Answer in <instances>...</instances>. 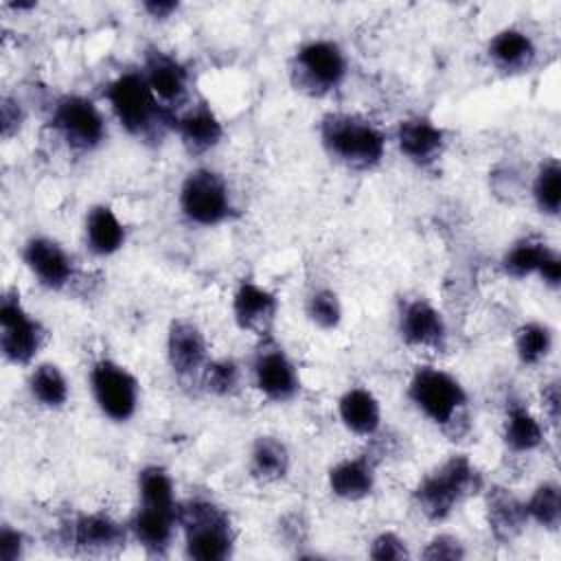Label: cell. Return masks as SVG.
Wrapping results in <instances>:
<instances>
[{"mask_svg": "<svg viewBox=\"0 0 561 561\" xmlns=\"http://www.w3.org/2000/svg\"><path fill=\"white\" fill-rule=\"evenodd\" d=\"M368 557L377 559V561H401V559L410 557V550H408V543L403 537H399L392 530H383L370 541Z\"/></svg>", "mask_w": 561, "mask_h": 561, "instance_id": "8d00e7d4", "label": "cell"}, {"mask_svg": "<svg viewBox=\"0 0 561 561\" xmlns=\"http://www.w3.org/2000/svg\"><path fill=\"white\" fill-rule=\"evenodd\" d=\"M129 526L105 513H79L64 526V541L83 554L105 557L125 548Z\"/></svg>", "mask_w": 561, "mask_h": 561, "instance_id": "7c38bea8", "label": "cell"}, {"mask_svg": "<svg viewBox=\"0 0 561 561\" xmlns=\"http://www.w3.org/2000/svg\"><path fill=\"white\" fill-rule=\"evenodd\" d=\"M28 394L46 410H61L70 399V383L64 370L53 362H42L28 373Z\"/></svg>", "mask_w": 561, "mask_h": 561, "instance_id": "f1b7e54d", "label": "cell"}, {"mask_svg": "<svg viewBox=\"0 0 561 561\" xmlns=\"http://www.w3.org/2000/svg\"><path fill=\"white\" fill-rule=\"evenodd\" d=\"M90 392L99 412L112 423L134 419L140 403V381L123 364L112 357H101L90 368Z\"/></svg>", "mask_w": 561, "mask_h": 561, "instance_id": "9c48e42d", "label": "cell"}, {"mask_svg": "<svg viewBox=\"0 0 561 561\" xmlns=\"http://www.w3.org/2000/svg\"><path fill=\"white\" fill-rule=\"evenodd\" d=\"M173 131L184 149L193 156H202L215 149L224 140V123L206 101H193L175 114Z\"/></svg>", "mask_w": 561, "mask_h": 561, "instance_id": "44dd1931", "label": "cell"}, {"mask_svg": "<svg viewBox=\"0 0 561 561\" xmlns=\"http://www.w3.org/2000/svg\"><path fill=\"white\" fill-rule=\"evenodd\" d=\"M421 557L430 559V561H460L467 557V550H465V543L460 541V537L440 533V535H434L425 543Z\"/></svg>", "mask_w": 561, "mask_h": 561, "instance_id": "d590c367", "label": "cell"}, {"mask_svg": "<svg viewBox=\"0 0 561 561\" xmlns=\"http://www.w3.org/2000/svg\"><path fill=\"white\" fill-rule=\"evenodd\" d=\"M208 359V340L199 324L188 318L171 320L167 329V362L173 375L182 381H195Z\"/></svg>", "mask_w": 561, "mask_h": 561, "instance_id": "5bb4252c", "label": "cell"}, {"mask_svg": "<svg viewBox=\"0 0 561 561\" xmlns=\"http://www.w3.org/2000/svg\"><path fill=\"white\" fill-rule=\"evenodd\" d=\"M140 72L162 107L178 114L182 107L188 105L191 75L175 55L156 46L147 48Z\"/></svg>", "mask_w": 561, "mask_h": 561, "instance_id": "4fadbf2b", "label": "cell"}, {"mask_svg": "<svg viewBox=\"0 0 561 561\" xmlns=\"http://www.w3.org/2000/svg\"><path fill=\"white\" fill-rule=\"evenodd\" d=\"M484 504H486L489 530L500 543H511L524 533L528 524L526 504L511 489L489 486L484 495Z\"/></svg>", "mask_w": 561, "mask_h": 561, "instance_id": "7402d4cb", "label": "cell"}, {"mask_svg": "<svg viewBox=\"0 0 561 561\" xmlns=\"http://www.w3.org/2000/svg\"><path fill=\"white\" fill-rule=\"evenodd\" d=\"M7 7L22 11V9H35V2H7Z\"/></svg>", "mask_w": 561, "mask_h": 561, "instance_id": "b9f144b4", "label": "cell"}, {"mask_svg": "<svg viewBox=\"0 0 561 561\" xmlns=\"http://www.w3.org/2000/svg\"><path fill=\"white\" fill-rule=\"evenodd\" d=\"M482 489L484 476L478 465L465 454H454L423 476L412 491V502L427 522H443Z\"/></svg>", "mask_w": 561, "mask_h": 561, "instance_id": "3957f363", "label": "cell"}, {"mask_svg": "<svg viewBox=\"0 0 561 561\" xmlns=\"http://www.w3.org/2000/svg\"><path fill=\"white\" fill-rule=\"evenodd\" d=\"M254 388L272 403H287L300 394V373L287 351L272 337H261L252 364Z\"/></svg>", "mask_w": 561, "mask_h": 561, "instance_id": "8fae6325", "label": "cell"}, {"mask_svg": "<svg viewBox=\"0 0 561 561\" xmlns=\"http://www.w3.org/2000/svg\"><path fill=\"white\" fill-rule=\"evenodd\" d=\"M241 379H243V370L232 357L208 359L199 377L204 390L215 397H232L234 392H239Z\"/></svg>", "mask_w": 561, "mask_h": 561, "instance_id": "836d02e7", "label": "cell"}, {"mask_svg": "<svg viewBox=\"0 0 561 561\" xmlns=\"http://www.w3.org/2000/svg\"><path fill=\"white\" fill-rule=\"evenodd\" d=\"M305 313L309 322L322 331L337 329L344 318V307L340 296L329 287L313 289L305 300Z\"/></svg>", "mask_w": 561, "mask_h": 561, "instance_id": "e575fe53", "label": "cell"}, {"mask_svg": "<svg viewBox=\"0 0 561 561\" xmlns=\"http://www.w3.org/2000/svg\"><path fill=\"white\" fill-rule=\"evenodd\" d=\"M348 75V57L344 48L327 37H313L302 42L291 61V85L309 96H329L335 92Z\"/></svg>", "mask_w": 561, "mask_h": 561, "instance_id": "8992f818", "label": "cell"}, {"mask_svg": "<svg viewBox=\"0 0 561 561\" xmlns=\"http://www.w3.org/2000/svg\"><path fill=\"white\" fill-rule=\"evenodd\" d=\"M48 337L46 327L20 300L18 291H4L0 300V351L13 366H31Z\"/></svg>", "mask_w": 561, "mask_h": 561, "instance_id": "30bf717a", "label": "cell"}, {"mask_svg": "<svg viewBox=\"0 0 561 561\" xmlns=\"http://www.w3.org/2000/svg\"><path fill=\"white\" fill-rule=\"evenodd\" d=\"M291 456L287 445L278 436L261 434L250 449V473L263 484L283 480L289 473Z\"/></svg>", "mask_w": 561, "mask_h": 561, "instance_id": "83f0119b", "label": "cell"}, {"mask_svg": "<svg viewBox=\"0 0 561 561\" xmlns=\"http://www.w3.org/2000/svg\"><path fill=\"white\" fill-rule=\"evenodd\" d=\"M24 535L13 528L11 524H2L0 528V559L2 561H18L24 554Z\"/></svg>", "mask_w": 561, "mask_h": 561, "instance_id": "f35d334b", "label": "cell"}, {"mask_svg": "<svg viewBox=\"0 0 561 561\" xmlns=\"http://www.w3.org/2000/svg\"><path fill=\"white\" fill-rule=\"evenodd\" d=\"M178 526L184 535V552L195 561H226L234 552L230 515L215 502L193 497L180 502Z\"/></svg>", "mask_w": 561, "mask_h": 561, "instance_id": "5b68a950", "label": "cell"}, {"mask_svg": "<svg viewBox=\"0 0 561 561\" xmlns=\"http://www.w3.org/2000/svg\"><path fill=\"white\" fill-rule=\"evenodd\" d=\"M502 270L506 276L522 280L537 276L543 285L557 289L561 283V259L557 250L535 237L517 239L502 256Z\"/></svg>", "mask_w": 561, "mask_h": 561, "instance_id": "9a60e30c", "label": "cell"}, {"mask_svg": "<svg viewBox=\"0 0 561 561\" xmlns=\"http://www.w3.org/2000/svg\"><path fill=\"white\" fill-rule=\"evenodd\" d=\"M513 346H515V355H517L519 364L535 368V366H541L550 357V353L554 348V333L546 322L528 320L515 331Z\"/></svg>", "mask_w": 561, "mask_h": 561, "instance_id": "f546056e", "label": "cell"}, {"mask_svg": "<svg viewBox=\"0 0 561 561\" xmlns=\"http://www.w3.org/2000/svg\"><path fill=\"white\" fill-rule=\"evenodd\" d=\"M50 127L75 153H90L107 138L101 107L83 94H64L50 110Z\"/></svg>", "mask_w": 561, "mask_h": 561, "instance_id": "ba28073f", "label": "cell"}, {"mask_svg": "<svg viewBox=\"0 0 561 561\" xmlns=\"http://www.w3.org/2000/svg\"><path fill=\"white\" fill-rule=\"evenodd\" d=\"M394 142L399 153L408 162L427 169L443 158L447 147V134L430 116H408L399 121Z\"/></svg>", "mask_w": 561, "mask_h": 561, "instance_id": "e0dca14e", "label": "cell"}, {"mask_svg": "<svg viewBox=\"0 0 561 561\" xmlns=\"http://www.w3.org/2000/svg\"><path fill=\"white\" fill-rule=\"evenodd\" d=\"M541 408L546 419L557 425L559 423V410H561V392H559V383L557 381H548L541 388Z\"/></svg>", "mask_w": 561, "mask_h": 561, "instance_id": "ab89813d", "label": "cell"}, {"mask_svg": "<svg viewBox=\"0 0 561 561\" xmlns=\"http://www.w3.org/2000/svg\"><path fill=\"white\" fill-rule=\"evenodd\" d=\"M182 217L202 228H213L234 215V202L226 178L210 167L191 169L178 191Z\"/></svg>", "mask_w": 561, "mask_h": 561, "instance_id": "52a82bcc", "label": "cell"}, {"mask_svg": "<svg viewBox=\"0 0 561 561\" xmlns=\"http://www.w3.org/2000/svg\"><path fill=\"white\" fill-rule=\"evenodd\" d=\"M278 316V296L254 280H241L232 294V318L241 331L272 335Z\"/></svg>", "mask_w": 561, "mask_h": 561, "instance_id": "d6986e66", "label": "cell"}, {"mask_svg": "<svg viewBox=\"0 0 561 561\" xmlns=\"http://www.w3.org/2000/svg\"><path fill=\"white\" fill-rule=\"evenodd\" d=\"M180 506V504H178ZM178 506H151L140 504L136 506L129 519V535L134 541L149 554V557H164L173 543L178 533Z\"/></svg>", "mask_w": 561, "mask_h": 561, "instance_id": "ffe728a7", "label": "cell"}, {"mask_svg": "<svg viewBox=\"0 0 561 561\" xmlns=\"http://www.w3.org/2000/svg\"><path fill=\"white\" fill-rule=\"evenodd\" d=\"M0 121H2V136L4 138H11L13 134H18L22 123H24V107H22V103L11 99V96H2Z\"/></svg>", "mask_w": 561, "mask_h": 561, "instance_id": "74e56055", "label": "cell"}, {"mask_svg": "<svg viewBox=\"0 0 561 561\" xmlns=\"http://www.w3.org/2000/svg\"><path fill=\"white\" fill-rule=\"evenodd\" d=\"M138 502L151 506H178L171 473L160 465H147L138 471Z\"/></svg>", "mask_w": 561, "mask_h": 561, "instance_id": "d6a6232c", "label": "cell"}, {"mask_svg": "<svg viewBox=\"0 0 561 561\" xmlns=\"http://www.w3.org/2000/svg\"><path fill=\"white\" fill-rule=\"evenodd\" d=\"M340 423L355 436L368 438L381 430V403L364 386L346 388L337 399Z\"/></svg>", "mask_w": 561, "mask_h": 561, "instance_id": "cb8c5ba5", "label": "cell"}, {"mask_svg": "<svg viewBox=\"0 0 561 561\" xmlns=\"http://www.w3.org/2000/svg\"><path fill=\"white\" fill-rule=\"evenodd\" d=\"M22 261L35 280L50 291L66 289L75 278L72 256L53 237H31L22 248Z\"/></svg>", "mask_w": 561, "mask_h": 561, "instance_id": "2e32d148", "label": "cell"}, {"mask_svg": "<svg viewBox=\"0 0 561 561\" xmlns=\"http://www.w3.org/2000/svg\"><path fill=\"white\" fill-rule=\"evenodd\" d=\"M502 440L513 454H533L543 445L546 430L524 403L511 401L502 423Z\"/></svg>", "mask_w": 561, "mask_h": 561, "instance_id": "4316f807", "label": "cell"}, {"mask_svg": "<svg viewBox=\"0 0 561 561\" xmlns=\"http://www.w3.org/2000/svg\"><path fill=\"white\" fill-rule=\"evenodd\" d=\"M533 202L537 210L546 217H557L561 208V164L557 158H548L539 164L533 186H530Z\"/></svg>", "mask_w": 561, "mask_h": 561, "instance_id": "4dcf8cb0", "label": "cell"}, {"mask_svg": "<svg viewBox=\"0 0 561 561\" xmlns=\"http://www.w3.org/2000/svg\"><path fill=\"white\" fill-rule=\"evenodd\" d=\"M320 142L331 160L351 171H370L381 164L388 147L386 131L362 114L329 112L318 125Z\"/></svg>", "mask_w": 561, "mask_h": 561, "instance_id": "6da1fadb", "label": "cell"}, {"mask_svg": "<svg viewBox=\"0 0 561 561\" xmlns=\"http://www.w3.org/2000/svg\"><path fill=\"white\" fill-rule=\"evenodd\" d=\"M180 2L175 0H147L142 2V11L153 20H169L173 13H178Z\"/></svg>", "mask_w": 561, "mask_h": 561, "instance_id": "60d3db41", "label": "cell"}, {"mask_svg": "<svg viewBox=\"0 0 561 561\" xmlns=\"http://www.w3.org/2000/svg\"><path fill=\"white\" fill-rule=\"evenodd\" d=\"M399 335L410 348L440 351L447 344L445 316L425 298L405 300L399 311Z\"/></svg>", "mask_w": 561, "mask_h": 561, "instance_id": "ac0fdd59", "label": "cell"}, {"mask_svg": "<svg viewBox=\"0 0 561 561\" xmlns=\"http://www.w3.org/2000/svg\"><path fill=\"white\" fill-rule=\"evenodd\" d=\"M103 99L116 123L138 140H158L169 129L173 131L175 114L158 103L140 70H125L114 77L105 85Z\"/></svg>", "mask_w": 561, "mask_h": 561, "instance_id": "7a4b0ae2", "label": "cell"}, {"mask_svg": "<svg viewBox=\"0 0 561 561\" xmlns=\"http://www.w3.org/2000/svg\"><path fill=\"white\" fill-rule=\"evenodd\" d=\"M85 248L96 256L116 254L127 241V228L110 204H94L85 213Z\"/></svg>", "mask_w": 561, "mask_h": 561, "instance_id": "484cf974", "label": "cell"}, {"mask_svg": "<svg viewBox=\"0 0 561 561\" xmlns=\"http://www.w3.org/2000/svg\"><path fill=\"white\" fill-rule=\"evenodd\" d=\"M486 55L491 64L502 72H524L533 66L537 57V46L524 28L504 26L491 35L486 44Z\"/></svg>", "mask_w": 561, "mask_h": 561, "instance_id": "d4e9b609", "label": "cell"}, {"mask_svg": "<svg viewBox=\"0 0 561 561\" xmlns=\"http://www.w3.org/2000/svg\"><path fill=\"white\" fill-rule=\"evenodd\" d=\"M408 399L438 430L460 432L469 394L451 373L438 366H419L408 381Z\"/></svg>", "mask_w": 561, "mask_h": 561, "instance_id": "277c9868", "label": "cell"}, {"mask_svg": "<svg viewBox=\"0 0 561 561\" xmlns=\"http://www.w3.org/2000/svg\"><path fill=\"white\" fill-rule=\"evenodd\" d=\"M329 491L346 502H359L375 491L377 473L368 456H353L335 462L327 473Z\"/></svg>", "mask_w": 561, "mask_h": 561, "instance_id": "603a6c76", "label": "cell"}, {"mask_svg": "<svg viewBox=\"0 0 561 561\" xmlns=\"http://www.w3.org/2000/svg\"><path fill=\"white\" fill-rule=\"evenodd\" d=\"M524 504H526L528 522H535L543 530L559 528V524H561V489L554 480L539 482Z\"/></svg>", "mask_w": 561, "mask_h": 561, "instance_id": "1f68e13d", "label": "cell"}]
</instances>
